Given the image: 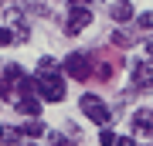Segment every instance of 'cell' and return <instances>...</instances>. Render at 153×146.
I'll use <instances>...</instances> for the list:
<instances>
[{
	"instance_id": "cell-1",
	"label": "cell",
	"mask_w": 153,
	"mask_h": 146,
	"mask_svg": "<svg viewBox=\"0 0 153 146\" xmlns=\"http://www.w3.org/2000/svg\"><path fill=\"white\" fill-rule=\"evenodd\" d=\"M38 82V95L41 102H65V75L51 71V75H34Z\"/></svg>"
},
{
	"instance_id": "cell-2",
	"label": "cell",
	"mask_w": 153,
	"mask_h": 146,
	"mask_svg": "<svg viewBox=\"0 0 153 146\" xmlns=\"http://www.w3.org/2000/svg\"><path fill=\"white\" fill-rule=\"evenodd\" d=\"M61 75L65 78H75V82H85L92 75V54L85 51H71L65 61H61Z\"/></svg>"
},
{
	"instance_id": "cell-3",
	"label": "cell",
	"mask_w": 153,
	"mask_h": 146,
	"mask_svg": "<svg viewBox=\"0 0 153 146\" xmlns=\"http://www.w3.org/2000/svg\"><path fill=\"white\" fill-rule=\"evenodd\" d=\"M78 105H82V112H85V116H88V119H92L95 126H109L112 112H109V109H105V102H102V99H99V95L85 92V95H82V102H78Z\"/></svg>"
},
{
	"instance_id": "cell-4",
	"label": "cell",
	"mask_w": 153,
	"mask_h": 146,
	"mask_svg": "<svg viewBox=\"0 0 153 146\" xmlns=\"http://www.w3.org/2000/svg\"><path fill=\"white\" fill-rule=\"evenodd\" d=\"M92 24V7H78V4H68V17H65V34H82L85 27Z\"/></svg>"
},
{
	"instance_id": "cell-5",
	"label": "cell",
	"mask_w": 153,
	"mask_h": 146,
	"mask_svg": "<svg viewBox=\"0 0 153 146\" xmlns=\"http://www.w3.org/2000/svg\"><path fill=\"white\" fill-rule=\"evenodd\" d=\"M129 75H133V88H153V65H146V61H133V65H129Z\"/></svg>"
},
{
	"instance_id": "cell-6",
	"label": "cell",
	"mask_w": 153,
	"mask_h": 146,
	"mask_svg": "<svg viewBox=\"0 0 153 146\" xmlns=\"http://www.w3.org/2000/svg\"><path fill=\"white\" fill-rule=\"evenodd\" d=\"M41 109H44L41 95H17V112H21V116H27V119H41Z\"/></svg>"
},
{
	"instance_id": "cell-7",
	"label": "cell",
	"mask_w": 153,
	"mask_h": 146,
	"mask_svg": "<svg viewBox=\"0 0 153 146\" xmlns=\"http://www.w3.org/2000/svg\"><path fill=\"white\" fill-rule=\"evenodd\" d=\"M133 129L140 136H153V109H136L133 112Z\"/></svg>"
},
{
	"instance_id": "cell-8",
	"label": "cell",
	"mask_w": 153,
	"mask_h": 146,
	"mask_svg": "<svg viewBox=\"0 0 153 146\" xmlns=\"http://www.w3.org/2000/svg\"><path fill=\"white\" fill-rule=\"evenodd\" d=\"M109 14H112L116 24H126V21H133V4H129V0H116Z\"/></svg>"
},
{
	"instance_id": "cell-9",
	"label": "cell",
	"mask_w": 153,
	"mask_h": 146,
	"mask_svg": "<svg viewBox=\"0 0 153 146\" xmlns=\"http://www.w3.org/2000/svg\"><path fill=\"white\" fill-rule=\"evenodd\" d=\"M21 133H24V139H34V143H38L41 136H48V129H44L41 119H27V122L21 126Z\"/></svg>"
},
{
	"instance_id": "cell-10",
	"label": "cell",
	"mask_w": 153,
	"mask_h": 146,
	"mask_svg": "<svg viewBox=\"0 0 153 146\" xmlns=\"http://www.w3.org/2000/svg\"><path fill=\"white\" fill-rule=\"evenodd\" d=\"M112 71H116V68H112V61H95L92 75H95L99 82H109V78H112Z\"/></svg>"
},
{
	"instance_id": "cell-11",
	"label": "cell",
	"mask_w": 153,
	"mask_h": 146,
	"mask_svg": "<svg viewBox=\"0 0 153 146\" xmlns=\"http://www.w3.org/2000/svg\"><path fill=\"white\" fill-rule=\"evenodd\" d=\"M58 68H61V65L51 58V54H44V58L38 61V75H51V71H58Z\"/></svg>"
},
{
	"instance_id": "cell-12",
	"label": "cell",
	"mask_w": 153,
	"mask_h": 146,
	"mask_svg": "<svg viewBox=\"0 0 153 146\" xmlns=\"http://www.w3.org/2000/svg\"><path fill=\"white\" fill-rule=\"evenodd\" d=\"M0 143H10V146H21V143H24V133H21V129H4V136H0Z\"/></svg>"
},
{
	"instance_id": "cell-13",
	"label": "cell",
	"mask_w": 153,
	"mask_h": 146,
	"mask_svg": "<svg viewBox=\"0 0 153 146\" xmlns=\"http://www.w3.org/2000/svg\"><path fill=\"white\" fill-rule=\"evenodd\" d=\"M109 41L116 44V48H129V44H133V38H129L126 31H112V38H109Z\"/></svg>"
},
{
	"instance_id": "cell-14",
	"label": "cell",
	"mask_w": 153,
	"mask_h": 146,
	"mask_svg": "<svg viewBox=\"0 0 153 146\" xmlns=\"http://www.w3.org/2000/svg\"><path fill=\"white\" fill-rule=\"evenodd\" d=\"M7 44H17V38H14V27H0V48H7Z\"/></svg>"
},
{
	"instance_id": "cell-15",
	"label": "cell",
	"mask_w": 153,
	"mask_h": 146,
	"mask_svg": "<svg viewBox=\"0 0 153 146\" xmlns=\"http://www.w3.org/2000/svg\"><path fill=\"white\" fill-rule=\"evenodd\" d=\"M99 143H102V146H116V133L109 129V126H102V133H99Z\"/></svg>"
},
{
	"instance_id": "cell-16",
	"label": "cell",
	"mask_w": 153,
	"mask_h": 146,
	"mask_svg": "<svg viewBox=\"0 0 153 146\" xmlns=\"http://www.w3.org/2000/svg\"><path fill=\"white\" fill-rule=\"evenodd\" d=\"M48 143L51 146H71V139H68L65 133H48Z\"/></svg>"
},
{
	"instance_id": "cell-17",
	"label": "cell",
	"mask_w": 153,
	"mask_h": 146,
	"mask_svg": "<svg viewBox=\"0 0 153 146\" xmlns=\"http://www.w3.org/2000/svg\"><path fill=\"white\" fill-rule=\"evenodd\" d=\"M10 95H17V92H14V85H10L7 78H0V99H7V102H10Z\"/></svg>"
},
{
	"instance_id": "cell-18",
	"label": "cell",
	"mask_w": 153,
	"mask_h": 146,
	"mask_svg": "<svg viewBox=\"0 0 153 146\" xmlns=\"http://www.w3.org/2000/svg\"><path fill=\"white\" fill-rule=\"evenodd\" d=\"M116 146H136V139H129V136H116Z\"/></svg>"
},
{
	"instance_id": "cell-19",
	"label": "cell",
	"mask_w": 153,
	"mask_h": 146,
	"mask_svg": "<svg viewBox=\"0 0 153 146\" xmlns=\"http://www.w3.org/2000/svg\"><path fill=\"white\" fill-rule=\"evenodd\" d=\"M140 27H143V31H146V27H153V14H143V17H140Z\"/></svg>"
},
{
	"instance_id": "cell-20",
	"label": "cell",
	"mask_w": 153,
	"mask_h": 146,
	"mask_svg": "<svg viewBox=\"0 0 153 146\" xmlns=\"http://www.w3.org/2000/svg\"><path fill=\"white\" fill-rule=\"evenodd\" d=\"M146 54H153V38H146Z\"/></svg>"
},
{
	"instance_id": "cell-21",
	"label": "cell",
	"mask_w": 153,
	"mask_h": 146,
	"mask_svg": "<svg viewBox=\"0 0 153 146\" xmlns=\"http://www.w3.org/2000/svg\"><path fill=\"white\" fill-rule=\"evenodd\" d=\"M21 146H38V143H34V139H31V143H21Z\"/></svg>"
},
{
	"instance_id": "cell-22",
	"label": "cell",
	"mask_w": 153,
	"mask_h": 146,
	"mask_svg": "<svg viewBox=\"0 0 153 146\" xmlns=\"http://www.w3.org/2000/svg\"><path fill=\"white\" fill-rule=\"evenodd\" d=\"M0 136H4V126H0Z\"/></svg>"
}]
</instances>
